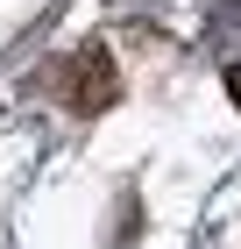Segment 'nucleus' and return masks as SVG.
I'll use <instances>...</instances> for the list:
<instances>
[{
    "instance_id": "f257e3e1",
    "label": "nucleus",
    "mask_w": 241,
    "mask_h": 249,
    "mask_svg": "<svg viewBox=\"0 0 241 249\" xmlns=\"http://www.w3.org/2000/svg\"><path fill=\"white\" fill-rule=\"evenodd\" d=\"M113 93H121L113 57L99 50V43H85V50L71 57V71H64V107H71V114H99V107H113Z\"/></svg>"
},
{
    "instance_id": "f03ea898",
    "label": "nucleus",
    "mask_w": 241,
    "mask_h": 249,
    "mask_svg": "<svg viewBox=\"0 0 241 249\" xmlns=\"http://www.w3.org/2000/svg\"><path fill=\"white\" fill-rule=\"evenodd\" d=\"M113 221H121V228H113V249H128V242H135V192H121Z\"/></svg>"
},
{
    "instance_id": "7ed1b4c3",
    "label": "nucleus",
    "mask_w": 241,
    "mask_h": 249,
    "mask_svg": "<svg viewBox=\"0 0 241 249\" xmlns=\"http://www.w3.org/2000/svg\"><path fill=\"white\" fill-rule=\"evenodd\" d=\"M227 100L241 107V64H227Z\"/></svg>"
}]
</instances>
